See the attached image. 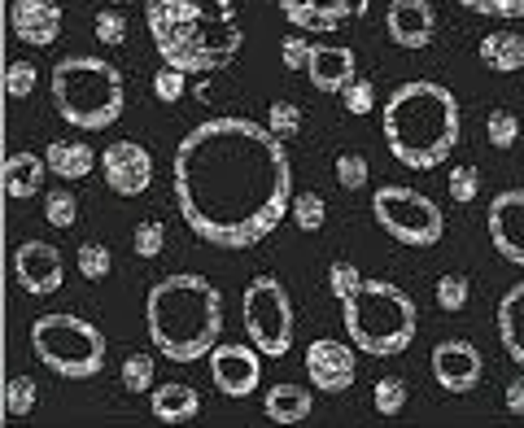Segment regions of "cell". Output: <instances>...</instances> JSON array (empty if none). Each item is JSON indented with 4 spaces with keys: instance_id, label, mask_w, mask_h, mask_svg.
I'll list each match as a JSON object with an SVG mask.
<instances>
[{
    "instance_id": "cell-1",
    "label": "cell",
    "mask_w": 524,
    "mask_h": 428,
    "mask_svg": "<svg viewBox=\"0 0 524 428\" xmlns=\"http://www.w3.org/2000/svg\"><path fill=\"white\" fill-rule=\"evenodd\" d=\"M175 206L206 245L249 249L293 210V166L280 136L254 118H206L171 162Z\"/></svg>"
},
{
    "instance_id": "cell-2",
    "label": "cell",
    "mask_w": 524,
    "mask_h": 428,
    "mask_svg": "<svg viewBox=\"0 0 524 428\" xmlns=\"http://www.w3.org/2000/svg\"><path fill=\"white\" fill-rule=\"evenodd\" d=\"M145 27L162 66L184 75H214L236 62L245 35L232 0H149Z\"/></svg>"
},
{
    "instance_id": "cell-3",
    "label": "cell",
    "mask_w": 524,
    "mask_h": 428,
    "mask_svg": "<svg viewBox=\"0 0 524 428\" xmlns=\"http://www.w3.org/2000/svg\"><path fill=\"white\" fill-rule=\"evenodd\" d=\"M385 145L402 166L411 171H433L442 166L459 145L463 118H459V101L446 83L437 79H407L389 92L385 114Z\"/></svg>"
},
{
    "instance_id": "cell-4",
    "label": "cell",
    "mask_w": 524,
    "mask_h": 428,
    "mask_svg": "<svg viewBox=\"0 0 524 428\" xmlns=\"http://www.w3.org/2000/svg\"><path fill=\"white\" fill-rule=\"evenodd\" d=\"M149 341L162 359L197 363L219 346L223 332V293L206 276H166L145 297Z\"/></svg>"
},
{
    "instance_id": "cell-5",
    "label": "cell",
    "mask_w": 524,
    "mask_h": 428,
    "mask_svg": "<svg viewBox=\"0 0 524 428\" xmlns=\"http://www.w3.org/2000/svg\"><path fill=\"white\" fill-rule=\"evenodd\" d=\"M53 105L79 132H105L127 105L123 70L105 57H62L53 66Z\"/></svg>"
},
{
    "instance_id": "cell-6",
    "label": "cell",
    "mask_w": 524,
    "mask_h": 428,
    "mask_svg": "<svg viewBox=\"0 0 524 428\" xmlns=\"http://www.w3.org/2000/svg\"><path fill=\"white\" fill-rule=\"evenodd\" d=\"M345 332L359 350H367L372 359H393L415 341L420 315H415L411 293H402L389 280H363V289L341 302Z\"/></svg>"
},
{
    "instance_id": "cell-7",
    "label": "cell",
    "mask_w": 524,
    "mask_h": 428,
    "mask_svg": "<svg viewBox=\"0 0 524 428\" xmlns=\"http://www.w3.org/2000/svg\"><path fill=\"white\" fill-rule=\"evenodd\" d=\"M31 350L57 376L92 380L105 367V332L83 315H40L31 324Z\"/></svg>"
},
{
    "instance_id": "cell-8",
    "label": "cell",
    "mask_w": 524,
    "mask_h": 428,
    "mask_svg": "<svg viewBox=\"0 0 524 428\" xmlns=\"http://www.w3.org/2000/svg\"><path fill=\"white\" fill-rule=\"evenodd\" d=\"M241 319H245V332L249 341L267 354V359H284L293 350V302L284 293V284L276 276H254L245 284V297H241Z\"/></svg>"
},
{
    "instance_id": "cell-9",
    "label": "cell",
    "mask_w": 524,
    "mask_h": 428,
    "mask_svg": "<svg viewBox=\"0 0 524 428\" xmlns=\"http://www.w3.org/2000/svg\"><path fill=\"white\" fill-rule=\"evenodd\" d=\"M372 210H376V223L393 236V241L415 245V249L437 245L446 232V219H442V210H437V201L424 197L420 188H407V184L376 188Z\"/></svg>"
},
{
    "instance_id": "cell-10",
    "label": "cell",
    "mask_w": 524,
    "mask_h": 428,
    "mask_svg": "<svg viewBox=\"0 0 524 428\" xmlns=\"http://www.w3.org/2000/svg\"><path fill=\"white\" fill-rule=\"evenodd\" d=\"M262 354L254 341L249 346H214L210 350V376H214V385H219V394H228V398H249L254 389L262 385Z\"/></svg>"
},
{
    "instance_id": "cell-11",
    "label": "cell",
    "mask_w": 524,
    "mask_h": 428,
    "mask_svg": "<svg viewBox=\"0 0 524 428\" xmlns=\"http://www.w3.org/2000/svg\"><path fill=\"white\" fill-rule=\"evenodd\" d=\"M354 341L345 346V341H332V337H319L306 346V380H311L315 389H324V394H345V389L354 385V376H359V359H354Z\"/></svg>"
},
{
    "instance_id": "cell-12",
    "label": "cell",
    "mask_w": 524,
    "mask_h": 428,
    "mask_svg": "<svg viewBox=\"0 0 524 428\" xmlns=\"http://www.w3.org/2000/svg\"><path fill=\"white\" fill-rule=\"evenodd\" d=\"M14 280H18V289H27L31 297H49V293L62 289L66 263H62V254H57V245L22 241L14 249Z\"/></svg>"
},
{
    "instance_id": "cell-13",
    "label": "cell",
    "mask_w": 524,
    "mask_h": 428,
    "mask_svg": "<svg viewBox=\"0 0 524 428\" xmlns=\"http://www.w3.org/2000/svg\"><path fill=\"white\" fill-rule=\"evenodd\" d=\"M101 175L118 197H140L153 184V158L136 140H114V145L101 153Z\"/></svg>"
},
{
    "instance_id": "cell-14",
    "label": "cell",
    "mask_w": 524,
    "mask_h": 428,
    "mask_svg": "<svg viewBox=\"0 0 524 428\" xmlns=\"http://www.w3.org/2000/svg\"><path fill=\"white\" fill-rule=\"evenodd\" d=\"M481 372H485V363L472 341L450 337V341H437L433 346V376L446 394H472V389L481 385Z\"/></svg>"
},
{
    "instance_id": "cell-15",
    "label": "cell",
    "mask_w": 524,
    "mask_h": 428,
    "mask_svg": "<svg viewBox=\"0 0 524 428\" xmlns=\"http://www.w3.org/2000/svg\"><path fill=\"white\" fill-rule=\"evenodd\" d=\"M372 0H280V14L306 35H328L345 22L363 18Z\"/></svg>"
},
{
    "instance_id": "cell-16",
    "label": "cell",
    "mask_w": 524,
    "mask_h": 428,
    "mask_svg": "<svg viewBox=\"0 0 524 428\" xmlns=\"http://www.w3.org/2000/svg\"><path fill=\"white\" fill-rule=\"evenodd\" d=\"M485 228H490V245L507 263L524 267V188H507L490 201L485 214Z\"/></svg>"
},
{
    "instance_id": "cell-17",
    "label": "cell",
    "mask_w": 524,
    "mask_h": 428,
    "mask_svg": "<svg viewBox=\"0 0 524 428\" xmlns=\"http://www.w3.org/2000/svg\"><path fill=\"white\" fill-rule=\"evenodd\" d=\"M385 35L398 49H428L437 35V14L428 0H389Z\"/></svg>"
},
{
    "instance_id": "cell-18",
    "label": "cell",
    "mask_w": 524,
    "mask_h": 428,
    "mask_svg": "<svg viewBox=\"0 0 524 428\" xmlns=\"http://www.w3.org/2000/svg\"><path fill=\"white\" fill-rule=\"evenodd\" d=\"M9 22H14V35L22 44L49 49L57 35H62V5L57 0H14Z\"/></svg>"
},
{
    "instance_id": "cell-19",
    "label": "cell",
    "mask_w": 524,
    "mask_h": 428,
    "mask_svg": "<svg viewBox=\"0 0 524 428\" xmlns=\"http://www.w3.org/2000/svg\"><path fill=\"white\" fill-rule=\"evenodd\" d=\"M306 75H311V88L315 92H341L350 88L354 79V49H345V44H315L311 49V62H306Z\"/></svg>"
},
{
    "instance_id": "cell-20",
    "label": "cell",
    "mask_w": 524,
    "mask_h": 428,
    "mask_svg": "<svg viewBox=\"0 0 524 428\" xmlns=\"http://www.w3.org/2000/svg\"><path fill=\"white\" fill-rule=\"evenodd\" d=\"M149 407H153V420L162 424H188L201 411V394L193 385H184V380H162V385H153Z\"/></svg>"
},
{
    "instance_id": "cell-21",
    "label": "cell",
    "mask_w": 524,
    "mask_h": 428,
    "mask_svg": "<svg viewBox=\"0 0 524 428\" xmlns=\"http://www.w3.org/2000/svg\"><path fill=\"white\" fill-rule=\"evenodd\" d=\"M311 407H315L311 389H306V385H293V380H284V385H271L267 398H262V411H267L271 424H302V420H311Z\"/></svg>"
},
{
    "instance_id": "cell-22",
    "label": "cell",
    "mask_w": 524,
    "mask_h": 428,
    "mask_svg": "<svg viewBox=\"0 0 524 428\" xmlns=\"http://www.w3.org/2000/svg\"><path fill=\"white\" fill-rule=\"evenodd\" d=\"M44 158H49V171L57 180H88L92 166H97V153H92L88 140H53L49 149H44Z\"/></svg>"
},
{
    "instance_id": "cell-23",
    "label": "cell",
    "mask_w": 524,
    "mask_h": 428,
    "mask_svg": "<svg viewBox=\"0 0 524 428\" xmlns=\"http://www.w3.org/2000/svg\"><path fill=\"white\" fill-rule=\"evenodd\" d=\"M498 341H503L507 359L524 367V284L507 289L498 302Z\"/></svg>"
},
{
    "instance_id": "cell-24",
    "label": "cell",
    "mask_w": 524,
    "mask_h": 428,
    "mask_svg": "<svg viewBox=\"0 0 524 428\" xmlns=\"http://www.w3.org/2000/svg\"><path fill=\"white\" fill-rule=\"evenodd\" d=\"M44 171L49 158H35V153H9L5 158V193L9 201H27L44 188Z\"/></svg>"
},
{
    "instance_id": "cell-25",
    "label": "cell",
    "mask_w": 524,
    "mask_h": 428,
    "mask_svg": "<svg viewBox=\"0 0 524 428\" xmlns=\"http://www.w3.org/2000/svg\"><path fill=\"white\" fill-rule=\"evenodd\" d=\"M481 62L498 70V75H516V70H524V35L516 31H490L481 40Z\"/></svg>"
},
{
    "instance_id": "cell-26",
    "label": "cell",
    "mask_w": 524,
    "mask_h": 428,
    "mask_svg": "<svg viewBox=\"0 0 524 428\" xmlns=\"http://www.w3.org/2000/svg\"><path fill=\"white\" fill-rule=\"evenodd\" d=\"M35 411V380L31 376H9L5 385V415L9 420H27Z\"/></svg>"
},
{
    "instance_id": "cell-27",
    "label": "cell",
    "mask_w": 524,
    "mask_h": 428,
    "mask_svg": "<svg viewBox=\"0 0 524 428\" xmlns=\"http://www.w3.org/2000/svg\"><path fill=\"white\" fill-rule=\"evenodd\" d=\"M123 389L127 394H149L153 389V354L136 350L123 359Z\"/></svg>"
},
{
    "instance_id": "cell-28",
    "label": "cell",
    "mask_w": 524,
    "mask_h": 428,
    "mask_svg": "<svg viewBox=\"0 0 524 428\" xmlns=\"http://www.w3.org/2000/svg\"><path fill=\"white\" fill-rule=\"evenodd\" d=\"M75 263H79V276H83V280H105V276L114 271L110 249L97 245V241H83L79 254H75Z\"/></svg>"
},
{
    "instance_id": "cell-29",
    "label": "cell",
    "mask_w": 524,
    "mask_h": 428,
    "mask_svg": "<svg viewBox=\"0 0 524 428\" xmlns=\"http://www.w3.org/2000/svg\"><path fill=\"white\" fill-rule=\"evenodd\" d=\"M289 214H293L297 232H319V228H324V214H328V206H324V197H319V193H297Z\"/></svg>"
},
{
    "instance_id": "cell-30",
    "label": "cell",
    "mask_w": 524,
    "mask_h": 428,
    "mask_svg": "<svg viewBox=\"0 0 524 428\" xmlns=\"http://www.w3.org/2000/svg\"><path fill=\"white\" fill-rule=\"evenodd\" d=\"M372 402L380 415H398L402 407H407V380L402 376H380L376 389H372Z\"/></svg>"
},
{
    "instance_id": "cell-31",
    "label": "cell",
    "mask_w": 524,
    "mask_h": 428,
    "mask_svg": "<svg viewBox=\"0 0 524 428\" xmlns=\"http://www.w3.org/2000/svg\"><path fill=\"white\" fill-rule=\"evenodd\" d=\"M328 289H332L337 302H350V297L363 289V271L354 263H345V258H337V263L328 267Z\"/></svg>"
},
{
    "instance_id": "cell-32",
    "label": "cell",
    "mask_w": 524,
    "mask_h": 428,
    "mask_svg": "<svg viewBox=\"0 0 524 428\" xmlns=\"http://www.w3.org/2000/svg\"><path fill=\"white\" fill-rule=\"evenodd\" d=\"M485 140H490L494 149H511L520 140V118L511 110H494L485 118Z\"/></svg>"
},
{
    "instance_id": "cell-33",
    "label": "cell",
    "mask_w": 524,
    "mask_h": 428,
    "mask_svg": "<svg viewBox=\"0 0 524 428\" xmlns=\"http://www.w3.org/2000/svg\"><path fill=\"white\" fill-rule=\"evenodd\" d=\"M44 219H49L53 228H75V219H79V201H75V193H66V188L49 193V201H44Z\"/></svg>"
},
{
    "instance_id": "cell-34",
    "label": "cell",
    "mask_w": 524,
    "mask_h": 428,
    "mask_svg": "<svg viewBox=\"0 0 524 428\" xmlns=\"http://www.w3.org/2000/svg\"><path fill=\"white\" fill-rule=\"evenodd\" d=\"M35 79H40V70H35L31 62H9L5 66V97L9 101H22L35 92Z\"/></svg>"
},
{
    "instance_id": "cell-35",
    "label": "cell",
    "mask_w": 524,
    "mask_h": 428,
    "mask_svg": "<svg viewBox=\"0 0 524 428\" xmlns=\"http://www.w3.org/2000/svg\"><path fill=\"white\" fill-rule=\"evenodd\" d=\"M131 245H136V254H140V258H158L162 249H166V228H162L158 219L136 223V232H131Z\"/></svg>"
},
{
    "instance_id": "cell-36",
    "label": "cell",
    "mask_w": 524,
    "mask_h": 428,
    "mask_svg": "<svg viewBox=\"0 0 524 428\" xmlns=\"http://www.w3.org/2000/svg\"><path fill=\"white\" fill-rule=\"evenodd\" d=\"M267 127L276 132L280 140L284 136H297V127H302V110H297L293 101H271L267 105Z\"/></svg>"
},
{
    "instance_id": "cell-37",
    "label": "cell",
    "mask_w": 524,
    "mask_h": 428,
    "mask_svg": "<svg viewBox=\"0 0 524 428\" xmlns=\"http://www.w3.org/2000/svg\"><path fill=\"white\" fill-rule=\"evenodd\" d=\"M437 306H442L446 315H459L463 306H468V280H463V276H442V280H437Z\"/></svg>"
},
{
    "instance_id": "cell-38",
    "label": "cell",
    "mask_w": 524,
    "mask_h": 428,
    "mask_svg": "<svg viewBox=\"0 0 524 428\" xmlns=\"http://www.w3.org/2000/svg\"><path fill=\"white\" fill-rule=\"evenodd\" d=\"M367 175H372V166H367L363 153H341V158H337V184L341 188H350V193H354V188L367 184Z\"/></svg>"
},
{
    "instance_id": "cell-39",
    "label": "cell",
    "mask_w": 524,
    "mask_h": 428,
    "mask_svg": "<svg viewBox=\"0 0 524 428\" xmlns=\"http://www.w3.org/2000/svg\"><path fill=\"white\" fill-rule=\"evenodd\" d=\"M446 184H450V197H455L459 206H468V201L481 193V171H476V166H455V171L446 175Z\"/></svg>"
},
{
    "instance_id": "cell-40",
    "label": "cell",
    "mask_w": 524,
    "mask_h": 428,
    "mask_svg": "<svg viewBox=\"0 0 524 428\" xmlns=\"http://www.w3.org/2000/svg\"><path fill=\"white\" fill-rule=\"evenodd\" d=\"M184 83H188V75L184 70H175V66H162L158 75H153V97L158 101H166V105H175L184 97Z\"/></svg>"
},
{
    "instance_id": "cell-41",
    "label": "cell",
    "mask_w": 524,
    "mask_h": 428,
    "mask_svg": "<svg viewBox=\"0 0 524 428\" xmlns=\"http://www.w3.org/2000/svg\"><path fill=\"white\" fill-rule=\"evenodd\" d=\"M341 101H345V110H350L354 118H363V114H372L376 110V88L367 79H354L350 88L341 92Z\"/></svg>"
},
{
    "instance_id": "cell-42",
    "label": "cell",
    "mask_w": 524,
    "mask_h": 428,
    "mask_svg": "<svg viewBox=\"0 0 524 428\" xmlns=\"http://www.w3.org/2000/svg\"><path fill=\"white\" fill-rule=\"evenodd\" d=\"M459 5L485 18H524V0H459Z\"/></svg>"
},
{
    "instance_id": "cell-43",
    "label": "cell",
    "mask_w": 524,
    "mask_h": 428,
    "mask_svg": "<svg viewBox=\"0 0 524 428\" xmlns=\"http://www.w3.org/2000/svg\"><path fill=\"white\" fill-rule=\"evenodd\" d=\"M311 49H315V44L306 40V35H284V44H280L284 70H306V62H311Z\"/></svg>"
},
{
    "instance_id": "cell-44",
    "label": "cell",
    "mask_w": 524,
    "mask_h": 428,
    "mask_svg": "<svg viewBox=\"0 0 524 428\" xmlns=\"http://www.w3.org/2000/svg\"><path fill=\"white\" fill-rule=\"evenodd\" d=\"M97 40L101 44H123L127 40V18L118 9H101L97 14Z\"/></svg>"
},
{
    "instance_id": "cell-45",
    "label": "cell",
    "mask_w": 524,
    "mask_h": 428,
    "mask_svg": "<svg viewBox=\"0 0 524 428\" xmlns=\"http://www.w3.org/2000/svg\"><path fill=\"white\" fill-rule=\"evenodd\" d=\"M507 411L511 415H524V376L507 380Z\"/></svg>"
},
{
    "instance_id": "cell-46",
    "label": "cell",
    "mask_w": 524,
    "mask_h": 428,
    "mask_svg": "<svg viewBox=\"0 0 524 428\" xmlns=\"http://www.w3.org/2000/svg\"><path fill=\"white\" fill-rule=\"evenodd\" d=\"M110 5H131V0H110Z\"/></svg>"
}]
</instances>
